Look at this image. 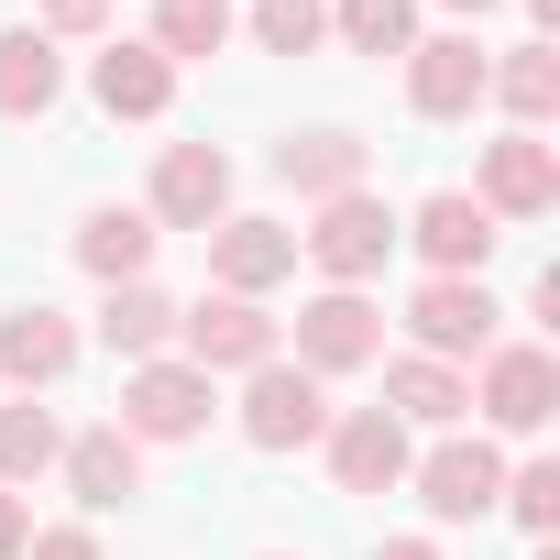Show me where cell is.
<instances>
[{"mask_svg":"<svg viewBox=\"0 0 560 560\" xmlns=\"http://www.w3.org/2000/svg\"><path fill=\"white\" fill-rule=\"evenodd\" d=\"M527 12H538V23H560V0H527Z\"/></svg>","mask_w":560,"mask_h":560,"instance_id":"33","label":"cell"},{"mask_svg":"<svg viewBox=\"0 0 560 560\" xmlns=\"http://www.w3.org/2000/svg\"><path fill=\"white\" fill-rule=\"evenodd\" d=\"M89 89H100V110H110V121H154V110L176 100V67H165L154 45H110V56L89 67Z\"/></svg>","mask_w":560,"mask_h":560,"instance_id":"18","label":"cell"},{"mask_svg":"<svg viewBox=\"0 0 560 560\" xmlns=\"http://www.w3.org/2000/svg\"><path fill=\"white\" fill-rule=\"evenodd\" d=\"M494 298H483V275H429V287L407 298V330L429 363H462V352H494Z\"/></svg>","mask_w":560,"mask_h":560,"instance_id":"4","label":"cell"},{"mask_svg":"<svg viewBox=\"0 0 560 560\" xmlns=\"http://www.w3.org/2000/svg\"><path fill=\"white\" fill-rule=\"evenodd\" d=\"M483 78H494V56H483L472 34L407 45V110H418V121H472V110H483Z\"/></svg>","mask_w":560,"mask_h":560,"instance_id":"6","label":"cell"},{"mask_svg":"<svg viewBox=\"0 0 560 560\" xmlns=\"http://www.w3.org/2000/svg\"><path fill=\"white\" fill-rule=\"evenodd\" d=\"M110 12H121V0H45L34 34H45V45H56V34H110Z\"/></svg>","mask_w":560,"mask_h":560,"instance_id":"29","label":"cell"},{"mask_svg":"<svg viewBox=\"0 0 560 560\" xmlns=\"http://www.w3.org/2000/svg\"><path fill=\"white\" fill-rule=\"evenodd\" d=\"M176 341H187L198 374H253V363H275V319H264L253 298H198V308H176Z\"/></svg>","mask_w":560,"mask_h":560,"instance_id":"8","label":"cell"},{"mask_svg":"<svg viewBox=\"0 0 560 560\" xmlns=\"http://www.w3.org/2000/svg\"><path fill=\"white\" fill-rule=\"evenodd\" d=\"M100 341H110L121 363H165V341H176V308H165L154 287H110V308H100Z\"/></svg>","mask_w":560,"mask_h":560,"instance_id":"22","label":"cell"},{"mask_svg":"<svg viewBox=\"0 0 560 560\" xmlns=\"http://www.w3.org/2000/svg\"><path fill=\"white\" fill-rule=\"evenodd\" d=\"M494 505H505L527 538H549V527H560V462H527V472H505V494H494Z\"/></svg>","mask_w":560,"mask_h":560,"instance_id":"28","label":"cell"},{"mask_svg":"<svg viewBox=\"0 0 560 560\" xmlns=\"http://www.w3.org/2000/svg\"><path fill=\"white\" fill-rule=\"evenodd\" d=\"M374 560H440V549H429V538H385Z\"/></svg>","mask_w":560,"mask_h":560,"instance_id":"32","label":"cell"},{"mask_svg":"<svg viewBox=\"0 0 560 560\" xmlns=\"http://www.w3.org/2000/svg\"><path fill=\"white\" fill-rule=\"evenodd\" d=\"M330 34V0H253V45L264 56H319Z\"/></svg>","mask_w":560,"mask_h":560,"instance_id":"27","label":"cell"},{"mask_svg":"<svg viewBox=\"0 0 560 560\" xmlns=\"http://www.w3.org/2000/svg\"><path fill=\"white\" fill-rule=\"evenodd\" d=\"M363 165H374V154H363L341 121H319V132H287V143H275V176H287L298 198H319V209H330V198H352V187H363Z\"/></svg>","mask_w":560,"mask_h":560,"instance_id":"15","label":"cell"},{"mask_svg":"<svg viewBox=\"0 0 560 560\" xmlns=\"http://www.w3.org/2000/svg\"><path fill=\"white\" fill-rule=\"evenodd\" d=\"M298 253L330 275V287H363V275H385V253H396V220H385V198H330L319 209V231H298Z\"/></svg>","mask_w":560,"mask_h":560,"instance_id":"5","label":"cell"},{"mask_svg":"<svg viewBox=\"0 0 560 560\" xmlns=\"http://www.w3.org/2000/svg\"><path fill=\"white\" fill-rule=\"evenodd\" d=\"M143 220H165V231H220V220H231V154H220V143H165Z\"/></svg>","mask_w":560,"mask_h":560,"instance_id":"7","label":"cell"},{"mask_svg":"<svg viewBox=\"0 0 560 560\" xmlns=\"http://www.w3.org/2000/svg\"><path fill=\"white\" fill-rule=\"evenodd\" d=\"M330 23H341L352 56H407V45H418V0H341Z\"/></svg>","mask_w":560,"mask_h":560,"instance_id":"26","label":"cell"},{"mask_svg":"<svg viewBox=\"0 0 560 560\" xmlns=\"http://www.w3.org/2000/svg\"><path fill=\"white\" fill-rule=\"evenodd\" d=\"M67 363H78V330L56 308H12V319H0V374H12V385H56Z\"/></svg>","mask_w":560,"mask_h":560,"instance_id":"20","label":"cell"},{"mask_svg":"<svg viewBox=\"0 0 560 560\" xmlns=\"http://www.w3.org/2000/svg\"><path fill=\"white\" fill-rule=\"evenodd\" d=\"M396 242H418V253H429V275H483L505 231H494V209H483V198L440 187V198H418V220H407Z\"/></svg>","mask_w":560,"mask_h":560,"instance_id":"9","label":"cell"},{"mask_svg":"<svg viewBox=\"0 0 560 560\" xmlns=\"http://www.w3.org/2000/svg\"><path fill=\"white\" fill-rule=\"evenodd\" d=\"M154 242H165V231H154L143 209H89V220H78V264L100 275V287H143Z\"/></svg>","mask_w":560,"mask_h":560,"instance_id":"17","label":"cell"},{"mask_svg":"<svg viewBox=\"0 0 560 560\" xmlns=\"http://www.w3.org/2000/svg\"><path fill=\"white\" fill-rule=\"evenodd\" d=\"M451 12H494V0H451Z\"/></svg>","mask_w":560,"mask_h":560,"instance_id":"34","label":"cell"},{"mask_svg":"<svg viewBox=\"0 0 560 560\" xmlns=\"http://www.w3.org/2000/svg\"><path fill=\"white\" fill-rule=\"evenodd\" d=\"M319 440H330V472H341V494H385V483H407V418H385V407H352V418H330Z\"/></svg>","mask_w":560,"mask_h":560,"instance_id":"12","label":"cell"},{"mask_svg":"<svg viewBox=\"0 0 560 560\" xmlns=\"http://www.w3.org/2000/svg\"><path fill=\"white\" fill-rule=\"evenodd\" d=\"M23 538H34V516H23V494L0 483V560H23Z\"/></svg>","mask_w":560,"mask_h":560,"instance_id":"31","label":"cell"},{"mask_svg":"<svg viewBox=\"0 0 560 560\" xmlns=\"http://www.w3.org/2000/svg\"><path fill=\"white\" fill-rule=\"evenodd\" d=\"M209 275H220V298H264L275 275H298V231H275V220H220V231H209Z\"/></svg>","mask_w":560,"mask_h":560,"instance_id":"14","label":"cell"},{"mask_svg":"<svg viewBox=\"0 0 560 560\" xmlns=\"http://www.w3.org/2000/svg\"><path fill=\"white\" fill-rule=\"evenodd\" d=\"M472 407H483L494 429H516V440H527V429H549V407H560V363H549L538 341H494V352H483V396H472Z\"/></svg>","mask_w":560,"mask_h":560,"instance_id":"10","label":"cell"},{"mask_svg":"<svg viewBox=\"0 0 560 560\" xmlns=\"http://www.w3.org/2000/svg\"><path fill=\"white\" fill-rule=\"evenodd\" d=\"M494 494H505V462H494V440H440L429 462H418V505L429 516H494Z\"/></svg>","mask_w":560,"mask_h":560,"instance_id":"13","label":"cell"},{"mask_svg":"<svg viewBox=\"0 0 560 560\" xmlns=\"http://www.w3.org/2000/svg\"><path fill=\"white\" fill-rule=\"evenodd\" d=\"M462 407H472V385H462L451 363H429V352L385 363V418H418V429H451Z\"/></svg>","mask_w":560,"mask_h":560,"instance_id":"21","label":"cell"},{"mask_svg":"<svg viewBox=\"0 0 560 560\" xmlns=\"http://www.w3.org/2000/svg\"><path fill=\"white\" fill-rule=\"evenodd\" d=\"M110 429H121V440H198V429H209V374H198V363H132Z\"/></svg>","mask_w":560,"mask_h":560,"instance_id":"3","label":"cell"},{"mask_svg":"<svg viewBox=\"0 0 560 560\" xmlns=\"http://www.w3.org/2000/svg\"><path fill=\"white\" fill-rule=\"evenodd\" d=\"M231 45V0H154V56H220Z\"/></svg>","mask_w":560,"mask_h":560,"instance_id":"24","label":"cell"},{"mask_svg":"<svg viewBox=\"0 0 560 560\" xmlns=\"http://www.w3.org/2000/svg\"><path fill=\"white\" fill-rule=\"evenodd\" d=\"M23 560H100V538H89V527H34Z\"/></svg>","mask_w":560,"mask_h":560,"instance_id":"30","label":"cell"},{"mask_svg":"<svg viewBox=\"0 0 560 560\" xmlns=\"http://www.w3.org/2000/svg\"><path fill=\"white\" fill-rule=\"evenodd\" d=\"M483 100H505V110H516V121L538 132V121L560 110V56H549V45H516V56H505V67L483 78Z\"/></svg>","mask_w":560,"mask_h":560,"instance_id":"23","label":"cell"},{"mask_svg":"<svg viewBox=\"0 0 560 560\" xmlns=\"http://www.w3.org/2000/svg\"><path fill=\"white\" fill-rule=\"evenodd\" d=\"M56 462H67V494H78V505H121V494H143V440H121V429H78Z\"/></svg>","mask_w":560,"mask_h":560,"instance_id":"16","label":"cell"},{"mask_svg":"<svg viewBox=\"0 0 560 560\" xmlns=\"http://www.w3.org/2000/svg\"><path fill=\"white\" fill-rule=\"evenodd\" d=\"M363 363H385V308L363 287L308 298L298 308V374H363Z\"/></svg>","mask_w":560,"mask_h":560,"instance_id":"1","label":"cell"},{"mask_svg":"<svg viewBox=\"0 0 560 560\" xmlns=\"http://www.w3.org/2000/svg\"><path fill=\"white\" fill-rule=\"evenodd\" d=\"M483 209H494V220H549V209H560V154H549L538 132L483 143Z\"/></svg>","mask_w":560,"mask_h":560,"instance_id":"11","label":"cell"},{"mask_svg":"<svg viewBox=\"0 0 560 560\" xmlns=\"http://www.w3.org/2000/svg\"><path fill=\"white\" fill-rule=\"evenodd\" d=\"M319 429H330L319 374H298L287 352H275V363H253V385H242V440H253V451H308Z\"/></svg>","mask_w":560,"mask_h":560,"instance_id":"2","label":"cell"},{"mask_svg":"<svg viewBox=\"0 0 560 560\" xmlns=\"http://www.w3.org/2000/svg\"><path fill=\"white\" fill-rule=\"evenodd\" d=\"M56 451H67V429H56L34 396H23V407H0V483H34Z\"/></svg>","mask_w":560,"mask_h":560,"instance_id":"25","label":"cell"},{"mask_svg":"<svg viewBox=\"0 0 560 560\" xmlns=\"http://www.w3.org/2000/svg\"><path fill=\"white\" fill-rule=\"evenodd\" d=\"M67 100V56L45 34H0V121H45Z\"/></svg>","mask_w":560,"mask_h":560,"instance_id":"19","label":"cell"}]
</instances>
